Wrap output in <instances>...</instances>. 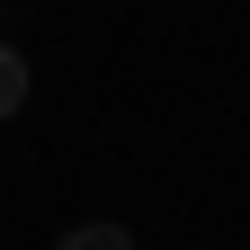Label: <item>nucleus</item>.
I'll return each instance as SVG.
<instances>
[{"instance_id": "nucleus-2", "label": "nucleus", "mask_w": 250, "mask_h": 250, "mask_svg": "<svg viewBox=\"0 0 250 250\" xmlns=\"http://www.w3.org/2000/svg\"><path fill=\"white\" fill-rule=\"evenodd\" d=\"M54 250H134V232H125V224H72Z\"/></svg>"}, {"instance_id": "nucleus-1", "label": "nucleus", "mask_w": 250, "mask_h": 250, "mask_svg": "<svg viewBox=\"0 0 250 250\" xmlns=\"http://www.w3.org/2000/svg\"><path fill=\"white\" fill-rule=\"evenodd\" d=\"M18 107H27V54H18V45H0V125H9Z\"/></svg>"}]
</instances>
